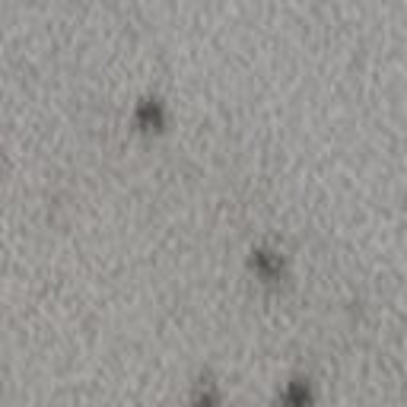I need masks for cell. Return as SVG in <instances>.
Segmentation results:
<instances>
[{
  "instance_id": "1",
  "label": "cell",
  "mask_w": 407,
  "mask_h": 407,
  "mask_svg": "<svg viewBox=\"0 0 407 407\" xmlns=\"http://www.w3.org/2000/svg\"><path fill=\"white\" fill-rule=\"evenodd\" d=\"M283 407H312V388L306 379H290L283 385V394H280Z\"/></svg>"
},
{
  "instance_id": "4",
  "label": "cell",
  "mask_w": 407,
  "mask_h": 407,
  "mask_svg": "<svg viewBox=\"0 0 407 407\" xmlns=\"http://www.w3.org/2000/svg\"><path fill=\"white\" fill-rule=\"evenodd\" d=\"M194 407H219V394H217V388H213L210 382L197 385V392H194Z\"/></svg>"
},
{
  "instance_id": "3",
  "label": "cell",
  "mask_w": 407,
  "mask_h": 407,
  "mask_svg": "<svg viewBox=\"0 0 407 407\" xmlns=\"http://www.w3.org/2000/svg\"><path fill=\"white\" fill-rule=\"evenodd\" d=\"M255 267L264 274V277H277L280 267H283V261H280V255H274V251L258 249L255 251Z\"/></svg>"
},
{
  "instance_id": "2",
  "label": "cell",
  "mask_w": 407,
  "mask_h": 407,
  "mask_svg": "<svg viewBox=\"0 0 407 407\" xmlns=\"http://www.w3.org/2000/svg\"><path fill=\"white\" fill-rule=\"evenodd\" d=\"M137 121H140L144 128H156V124H163V106H159L156 99H144L140 108H137Z\"/></svg>"
}]
</instances>
